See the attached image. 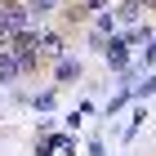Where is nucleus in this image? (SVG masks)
Here are the masks:
<instances>
[{
  "label": "nucleus",
  "mask_w": 156,
  "mask_h": 156,
  "mask_svg": "<svg viewBox=\"0 0 156 156\" xmlns=\"http://www.w3.org/2000/svg\"><path fill=\"white\" fill-rule=\"evenodd\" d=\"M125 62H129V40H125V36H112L107 40V67L125 72Z\"/></svg>",
  "instance_id": "1"
},
{
  "label": "nucleus",
  "mask_w": 156,
  "mask_h": 156,
  "mask_svg": "<svg viewBox=\"0 0 156 156\" xmlns=\"http://www.w3.org/2000/svg\"><path fill=\"white\" fill-rule=\"evenodd\" d=\"M23 76V62H18V54L13 49H0V85H9Z\"/></svg>",
  "instance_id": "2"
},
{
  "label": "nucleus",
  "mask_w": 156,
  "mask_h": 156,
  "mask_svg": "<svg viewBox=\"0 0 156 156\" xmlns=\"http://www.w3.org/2000/svg\"><path fill=\"white\" fill-rule=\"evenodd\" d=\"M54 76H58L62 85H67V80H80V62H76V58H58V67H54Z\"/></svg>",
  "instance_id": "3"
},
{
  "label": "nucleus",
  "mask_w": 156,
  "mask_h": 156,
  "mask_svg": "<svg viewBox=\"0 0 156 156\" xmlns=\"http://www.w3.org/2000/svg\"><path fill=\"white\" fill-rule=\"evenodd\" d=\"M40 54H49V58H62V36L45 31V36H40Z\"/></svg>",
  "instance_id": "4"
},
{
  "label": "nucleus",
  "mask_w": 156,
  "mask_h": 156,
  "mask_svg": "<svg viewBox=\"0 0 156 156\" xmlns=\"http://www.w3.org/2000/svg\"><path fill=\"white\" fill-rule=\"evenodd\" d=\"M116 18L120 23H138V18H143V5H138V0H125V5L116 9Z\"/></svg>",
  "instance_id": "5"
},
{
  "label": "nucleus",
  "mask_w": 156,
  "mask_h": 156,
  "mask_svg": "<svg viewBox=\"0 0 156 156\" xmlns=\"http://www.w3.org/2000/svg\"><path fill=\"white\" fill-rule=\"evenodd\" d=\"M112 27H116V18H112V13H98V23H94V31H103V36H112Z\"/></svg>",
  "instance_id": "6"
},
{
  "label": "nucleus",
  "mask_w": 156,
  "mask_h": 156,
  "mask_svg": "<svg viewBox=\"0 0 156 156\" xmlns=\"http://www.w3.org/2000/svg\"><path fill=\"white\" fill-rule=\"evenodd\" d=\"M54 5H58V0H31V13H36V18H40V13H49V9H54Z\"/></svg>",
  "instance_id": "7"
},
{
  "label": "nucleus",
  "mask_w": 156,
  "mask_h": 156,
  "mask_svg": "<svg viewBox=\"0 0 156 156\" xmlns=\"http://www.w3.org/2000/svg\"><path fill=\"white\" fill-rule=\"evenodd\" d=\"M152 67H156V40L147 45V54H143V72H152Z\"/></svg>",
  "instance_id": "8"
},
{
  "label": "nucleus",
  "mask_w": 156,
  "mask_h": 156,
  "mask_svg": "<svg viewBox=\"0 0 156 156\" xmlns=\"http://www.w3.org/2000/svg\"><path fill=\"white\" fill-rule=\"evenodd\" d=\"M138 94H143V98H147V94H156V72H152V76H147V80H143V85H138Z\"/></svg>",
  "instance_id": "9"
},
{
  "label": "nucleus",
  "mask_w": 156,
  "mask_h": 156,
  "mask_svg": "<svg viewBox=\"0 0 156 156\" xmlns=\"http://www.w3.org/2000/svg\"><path fill=\"white\" fill-rule=\"evenodd\" d=\"M85 9H107V0H85Z\"/></svg>",
  "instance_id": "10"
},
{
  "label": "nucleus",
  "mask_w": 156,
  "mask_h": 156,
  "mask_svg": "<svg viewBox=\"0 0 156 156\" xmlns=\"http://www.w3.org/2000/svg\"><path fill=\"white\" fill-rule=\"evenodd\" d=\"M138 5H143V9H156V0H138Z\"/></svg>",
  "instance_id": "11"
}]
</instances>
